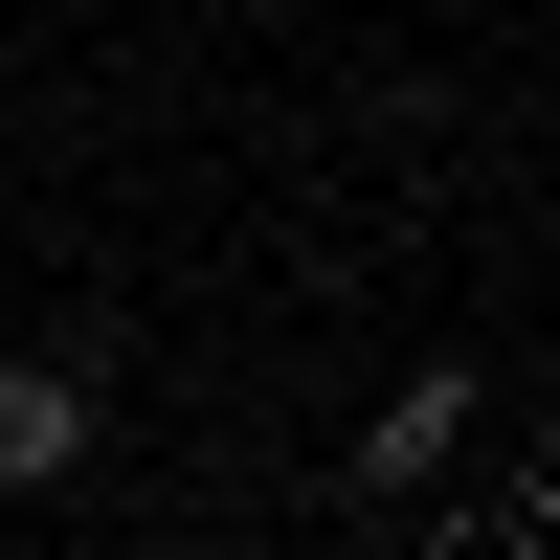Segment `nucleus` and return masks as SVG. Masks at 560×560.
<instances>
[{
    "mask_svg": "<svg viewBox=\"0 0 560 560\" xmlns=\"http://www.w3.org/2000/svg\"><path fill=\"white\" fill-rule=\"evenodd\" d=\"M68 448H90V382L68 359H0V493H45Z\"/></svg>",
    "mask_w": 560,
    "mask_h": 560,
    "instance_id": "f257e3e1",
    "label": "nucleus"
}]
</instances>
